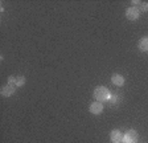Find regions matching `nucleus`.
<instances>
[{
    "label": "nucleus",
    "mask_w": 148,
    "mask_h": 143,
    "mask_svg": "<svg viewBox=\"0 0 148 143\" xmlns=\"http://www.w3.org/2000/svg\"><path fill=\"white\" fill-rule=\"evenodd\" d=\"M94 97H95L97 101H106L110 98V93H108L107 87L98 86L95 90H94Z\"/></svg>",
    "instance_id": "obj_1"
},
{
    "label": "nucleus",
    "mask_w": 148,
    "mask_h": 143,
    "mask_svg": "<svg viewBox=\"0 0 148 143\" xmlns=\"http://www.w3.org/2000/svg\"><path fill=\"white\" fill-rule=\"evenodd\" d=\"M138 142V133L135 130H128L126 135H123V143H136Z\"/></svg>",
    "instance_id": "obj_2"
},
{
    "label": "nucleus",
    "mask_w": 148,
    "mask_h": 143,
    "mask_svg": "<svg viewBox=\"0 0 148 143\" xmlns=\"http://www.w3.org/2000/svg\"><path fill=\"white\" fill-rule=\"evenodd\" d=\"M139 10L135 8V7H130L128 10L126 11V16L128 20H138L139 19Z\"/></svg>",
    "instance_id": "obj_3"
},
{
    "label": "nucleus",
    "mask_w": 148,
    "mask_h": 143,
    "mask_svg": "<svg viewBox=\"0 0 148 143\" xmlns=\"http://www.w3.org/2000/svg\"><path fill=\"white\" fill-rule=\"evenodd\" d=\"M89 110H90V113H91V114L98 115V114H101V113L103 111V105H102L101 102H92L91 105H90Z\"/></svg>",
    "instance_id": "obj_4"
},
{
    "label": "nucleus",
    "mask_w": 148,
    "mask_h": 143,
    "mask_svg": "<svg viewBox=\"0 0 148 143\" xmlns=\"http://www.w3.org/2000/svg\"><path fill=\"white\" fill-rule=\"evenodd\" d=\"M110 138L114 143H120L122 140H123V135H122V133H120L119 130H112L111 131Z\"/></svg>",
    "instance_id": "obj_5"
},
{
    "label": "nucleus",
    "mask_w": 148,
    "mask_h": 143,
    "mask_svg": "<svg viewBox=\"0 0 148 143\" xmlns=\"http://www.w3.org/2000/svg\"><path fill=\"white\" fill-rule=\"evenodd\" d=\"M13 93H15V86L11 84L5 85V86L1 89V96L3 97H9V96H12Z\"/></svg>",
    "instance_id": "obj_6"
},
{
    "label": "nucleus",
    "mask_w": 148,
    "mask_h": 143,
    "mask_svg": "<svg viewBox=\"0 0 148 143\" xmlns=\"http://www.w3.org/2000/svg\"><path fill=\"white\" fill-rule=\"evenodd\" d=\"M111 81H112L114 85H116V86H122V85L124 84V78L120 74H114L111 77Z\"/></svg>",
    "instance_id": "obj_7"
},
{
    "label": "nucleus",
    "mask_w": 148,
    "mask_h": 143,
    "mask_svg": "<svg viewBox=\"0 0 148 143\" xmlns=\"http://www.w3.org/2000/svg\"><path fill=\"white\" fill-rule=\"evenodd\" d=\"M139 49L143 50V52L148 50V37H143L142 40L139 41Z\"/></svg>",
    "instance_id": "obj_8"
},
{
    "label": "nucleus",
    "mask_w": 148,
    "mask_h": 143,
    "mask_svg": "<svg viewBox=\"0 0 148 143\" xmlns=\"http://www.w3.org/2000/svg\"><path fill=\"white\" fill-rule=\"evenodd\" d=\"M25 84V78L24 77H17L16 78V86H23Z\"/></svg>",
    "instance_id": "obj_9"
},
{
    "label": "nucleus",
    "mask_w": 148,
    "mask_h": 143,
    "mask_svg": "<svg viewBox=\"0 0 148 143\" xmlns=\"http://www.w3.org/2000/svg\"><path fill=\"white\" fill-rule=\"evenodd\" d=\"M140 8H142L143 12H147V11H148V3H142Z\"/></svg>",
    "instance_id": "obj_10"
},
{
    "label": "nucleus",
    "mask_w": 148,
    "mask_h": 143,
    "mask_svg": "<svg viewBox=\"0 0 148 143\" xmlns=\"http://www.w3.org/2000/svg\"><path fill=\"white\" fill-rule=\"evenodd\" d=\"M8 81L11 85H13V84L16 85V77H12V76H11V77H8Z\"/></svg>",
    "instance_id": "obj_11"
},
{
    "label": "nucleus",
    "mask_w": 148,
    "mask_h": 143,
    "mask_svg": "<svg viewBox=\"0 0 148 143\" xmlns=\"http://www.w3.org/2000/svg\"><path fill=\"white\" fill-rule=\"evenodd\" d=\"M116 102V97H112V98H111V103H115Z\"/></svg>",
    "instance_id": "obj_12"
}]
</instances>
